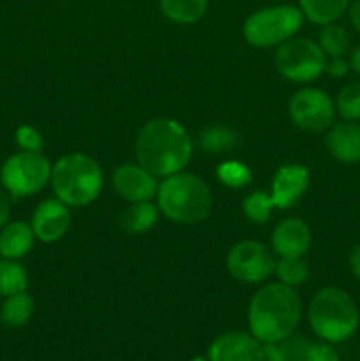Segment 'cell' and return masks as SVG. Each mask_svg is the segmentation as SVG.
I'll use <instances>...</instances> for the list:
<instances>
[{
    "instance_id": "1",
    "label": "cell",
    "mask_w": 360,
    "mask_h": 361,
    "mask_svg": "<svg viewBox=\"0 0 360 361\" xmlns=\"http://www.w3.org/2000/svg\"><path fill=\"white\" fill-rule=\"evenodd\" d=\"M136 157L140 166L154 176H172L189 164L193 141L175 120H152L138 134Z\"/></svg>"
},
{
    "instance_id": "2",
    "label": "cell",
    "mask_w": 360,
    "mask_h": 361,
    "mask_svg": "<svg viewBox=\"0 0 360 361\" xmlns=\"http://www.w3.org/2000/svg\"><path fill=\"white\" fill-rule=\"evenodd\" d=\"M302 317L299 295L286 284H268L249 305L251 335L265 344H279L293 335Z\"/></svg>"
},
{
    "instance_id": "3",
    "label": "cell",
    "mask_w": 360,
    "mask_h": 361,
    "mask_svg": "<svg viewBox=\"0 0 360 361\" xmlns=\"http://www.w3.org/2000/svg\"><path fill=\"white\" fill-rule=\"evenodd\" d=\"M159 208L172 221L194 224L210 214L212 196L207 183L191 173L166 176L157 189Z\"/></svg>"
},
{
    "instance_id": "4",
    "label": "cell",
    "mask_w": 360,
    "mask_h": 361,
    "mask_svg": "<svg viewBox=\"0 0 360 361\" xmlns=\"http://www.w3.org/2000/svg\"><path fill=\"white\" fill-rule=\"evenodd\" d=\"M53 190L62 203L83 207L97 200L102 190V171L97 162L83 154L59 159L49 176Z\"/></svg>"
},
{
    "instance_id": "5",
    "label": "cell",
    "mask_w": 360,
    "mask_h": 361,
    "mask_svg": "<svg viewBox=\"0 0 360 361\" xmlns=\"http://www.w3.org/2000/svg\"><path fill=\"white\" fill-rule=\"evenodd\" d=\"M309 324L325 342L348 341L359 328V309L342 289L325 288L309 305Z\"/></svg>"
},
{
    "instance_id": "6",
    "label": "cell",
    "mask_w": 360,
    "mask_h": 361,
    "mask_svg": "<svg viewBox=\"0 0 360 361\" xmlns=\"http://www.w3.org/2000/svg\"><path fill=\"white\" fill-rule=\"evenodd\" d=\"M304 13L295 6H274L251 14L244 25L247 42L258 48L281 44L302 27Z\"/></svg>"
},
{
    "instance_id": "7",
    "label": "cell",
    "mask_w": 360,
    "mask_h": 361,
    "mask_svg": "<svg viewBox=\"0 0 360 361\" xmlns=\"http://www.w3.org/2000/svg\"><path fill=\"white\" fill-rule=\"evenodd\" d=\"M52 164L41 152H18L4 162L0 182L13 197L34 196L49 182Z\"/></svg>"
},
{
    "instance_id": "8",
    "label": "cell",
    "mask_w": 360,
    "mask_h": 361,
    "mask_svg": "<svg viewBox=\"0 0 360 361\" xmlns=\"http://www.w3.org/2000/svg\"><path fill=\"white\" fill-rule=\"evenodd\" d=\"M275 67L289 81L306 83L320 76L327 66V55L309 39H288L275 51Z\"/></svg>"
},
{
    "instance_id": "9",
    "label": "cell",
    "mask_w": 360,
    "mask_h": 361,
    "mask_svg": "<svg viewBox=\"0 0 360 361\" xmlns=\"http://www.w3.org/2000/svg\"><path fill=\"white\" fill-rule=\"evenodd\" d=\"M226 264L232 277L246 284L265 281L272 271H275L274 257L260 242H240L233 245Z\"/></svg>"
},
{
    "instance_id": "10",
    "label": "cell",
    "mask_w": 360,
    "mask_h": 361,
    "mask_svg": "<svg viewBox=\"0 0 360 361\" xmlns=\"http://www.w3.org/2000/svg\"><path fill=\"white\" fill-rule=\"evenodd\" d=\"M292 120L307 133H321L334 122L335 108L332 99L318 88H304L289 101Z\"/></svg>"
},
{
    "instance_id": "11",
    "label": "cell",
    "mask_w": 360,
    "mask_h": 361,
    "mask_svg": "<svg viewBox=\"0 0 360 361\" xmlns=\"http://www.w3.org/2000/svg\"><path fill=\"white\" fill-rule=\"evenodd\" d=\"M71 214L67 204L60 200H46L35 208L32 215V229L35 238L44 243L56 242L69 229Z\"/></svg>"
},
{
    "instance_id": "12",
    "label": "cell",
    "mask_w": 360,
    "mask_h": 361,
    "mask_svg": "<svg viewBox=\"0 0 360 361\" xmlns=\"http://www.w3.org/2000/svg\"><path fill=\"white\" fill-rule=\"evenodd\" d=\"M113 187L124 200L131 201V203L148 201L157 194L155 176L147 171L143 166H120L113 175Z\"/></svg>"
},
{
    "instance_id": "13",
    "label": "cell",
    "mask_w": 360,
    "mask_h": 361,
    "mask_svg": "<svg viewBox=\"0 0 360 361\" xmlns=\"http://www.w3.org/2000/svg\"><path fill=\"white\" fill-rule=\"evenodd\" d=\"M309 185V171L300 164L282 166L272 182V201L277 208H289L304 196Z\"/></svg>"
},
{
    "instance_id": "14",
    "label": "cell",
    "mask_w": 360,
    "mask_h": 361,
    "mask_svg": "<svg viewBox=\"0 0 360 361\" xmlns=\"http://www.w3.org/2000/svg\"><path fill=\"white\" fill-rule=\"evenodd\" d=\"M260 341L244 331L221 335L208 348V361H254Z\"/></svg>"
},
{
    "instance_id": "15",
    "label": "cell",
    "mask_w": 360,
    "mask_h": 361,
    "mask_svg": "<svg viewBox=\"0 0 360 361\" xmlns=\"http://www.w3.org/2000/svg\"><path fill=\"white\" fill-rule=\"evenodd\" d=\"M311 243V231L300 219H286L272 233V247L281 257L304 256Z\"/></svg>"
},
{
    "instance_id": "16",
    "label": "cell",
    "mask_w": 360,
    "mask_h": 361,
    "mask_svg": "<svg viewBox=\"0 0 360 361\" xmlns=\"http://www.w3.org/2000/svg\"><path fill=\"white\" fill-rule=\"evenodd\" d=\"M327 147L330 154L341 162L360 161V126L359 123L346 120V122L335 123L327 136Z\"/></svg>"
},
{
    "instance_id": "17",
    "label": "cell",
    "mask_w": 360,
    "mask_h": 361,
    "mask_svg": "<svg viewBox=\"0 0 360 361\" xmlns=\"http://www.w3.org/2000/svg\"><path fill=\"white\" fill-rule=\"evenodd\" d=\"M34 229L25 222L16 221L4 226L0 233V256L6 259H20L34 247Z\"/></svg>"
},
{
    "instance_id": "18",
    "label": "cell",
    "mask_w": 360,
    "mask_h": 361,
    "mask_svg": "<svg viewBox=\"0 0 360 361\" xmlns=\"http://www.w3.org/2000/svg\"><path fill=\"white\" fill-rule=\"evenodd\" d=\"M208 0H161V11L168 20L180 25L196 23L207 13Z\"/></svg>"
},
{
    "instance_id": "19",
    "label": "cell",
    "mask_w": 360,
    "mask_h": 361,
    "mask_svg": "<svg viewBox=\"0 0 360 361\" xmlns=\"http://www.w3.org/2000/svg\"><path fill=\"white\" fill-rule=\"evenodd\" d=\"M299 2L304 16L318 25L334 23L349 6V0H299Z\"/></svg>"
},
{
    "instance_id": "20",
    "label": "cell",
    "mask_w": 360,
    "mask_h": 361,
    "mask_svg": "<svg viewBox=\"0 0 360 361\" xmlns=\"http://www.w3.org/2000/svg\"><path fill=\"white\" fill-rule=\"evenodd\" d=\"M34 312V302L27 293H18V295L7 296L0 309V321L7 328H21L30 321Z\"/></svg>"
},
{
    "instance_id": "21",
    "label": "cell",
    "mask_w": 360,
    "mask_h": 361,
    "mask_svg": "<svg viewBox=\"0 0 360 361\" xmlns=\"http://www.w3.org/2000/svg\"><path fill=\"white\" fill-rule=\"evenodd\" d=\"M159 212L148 201L133 203L122 215V226L129 233H145L157 222Z\"/></svg>"
},
{
    "instance_id": "22",
    "label": "cell",
    "mask_w": 360,
    "mask_h": 361,
    "mask_svg": "<svg viewBox=\"0 0 360 361\" xmlns=\"http://www.w3.org/2000/svg\"><path fill=\"white\" fill-rule=\"evenodd\" d=\"M27 270L16 259L0 261V296H13L27 291Z\"/></svg>"
},
{
    "instance_id": "23",
    "label": "cell",
    "mask_w": 360,
    "mask_h": 361,
    "mask_svg": "<svg viewBox=\"0 0 360 361\" xmlns=\"http://www.w3.org/2000/svg\"><path fill=\"white\" fill-rule=\"evenodd\" d=\"M200 147L210 154H221V152L232 150L239 143V136L232 129L226 127H208L200 134Z\"/></svg>"
},
{
    "instance_id": "24",
    "label": "cell",
    "mask_w": 360,
    "mask_h": 361,
    "mask_svg": "<svg viewBox=\"0 0 360 361\" xmlns=\"http://www.w3.org/2000/svg\"><path fill=\"white\" fill-rule=\"evenodd\" d=\"M320 48L323 49L325 55L330 59H337V56H344L349 49V39L344 28L337 27V25H325L320 32Z\"/></svg>"
},
{
    "instance_id": "25",
    "label": "cell",
    "mask_w": 360,
    "mask_h": 361,
    "mask_svg": "<svg viewBox=\"0 0 360 361\" xmlns=\"http://www.w3.org/2000/svg\"><path fill=\"white\" fill-rule=\"evenodd\" d=\"M275 274L286 286H299L307 281L309 277V268L307 263L300 257H282L279 263H275Z\"/></svg>"
},
{
    "instance_id": "26",
    "label": "cell",
    "mask_w": 360,
    "mask_h": 361,
    "mask_svg": "<svg viewBox=\"0 0 360 361\" xmlns=\"http://www.w3.org/2000/svg\"><path fill=\"white\" fill-rule=\"evenodd\" d=\"M242 208L244 214H246V217L251 222H254V224H265L270 219L272 210H274V201H272L270 196L258 190V192H253L251 196L246 197Z\"/></svg>"
},
{
    "instance_id": "27",
    "label": "cell",
    "mask_w": 360,
    "mask_h": 361,
    "mask_svg": "<svg viewBox=\"0 0 360 361\" xmlns=\"http://www.w3.org/2000/svg\"><path fill=\"white\" fill-rule=\"evenodd\" d=\"M217 178L221 180L224 185L239 189V187L247 185L253 178V173L246 164L239 161H226L217 168Z\"/></svg>"
},
{
    "instance_id": "28",
    "label": "cell",
    "mask_w": 360,
    "mask_h": 361,
    "mask_svg": "<svg viewBox=\"0 0 360 361\" xmlns=\"http://www.w3.org/2000/svg\"><path fill=\"white\" fill-rule=\"evenodd\" d=\"M337 109L344 120H360V83H352L342 88L337 97Z\"/></svg>"
},
{
    "instance_id": "29",
    "label": "cell",
    "mask_w": 360,
    "mask_h": 361,
    "mask_svg": "<svg viewBox=\"0 0 360 361\" xmlns=\"http://www.w3.org/2000/svg\"><path fill=\"white\" fill-rule=\"evenodd\" d=\"M309 344L311 342H307L306 338L289 335L288 338L279 342V348H281L282 356H284L286 361H306Z\"/></svg>"
},
{
    "instance_id": "30",
    "label": "cell",
    "mask_w": 360,
    "mask_h": 361,
    "mask_svg": "<svg viewBox=\"0 0 360 361\" xmlns=\"http://www.w3.org/2000/svg\"><path fill=\"white\" fill-rule=\"evenodd\" d=\"M16 143L23 152H41L44 147L41 133L32 126H21L16 129Z\"/></svg>"
},
{
    "instance_id": "31",
    "label": "cell",
    "mask_w": 360,
    "mask_h": 361,
    "mask_svg": "<svg viewBox=\"0 0 360 361\" xmlns=\"http://www.w3.org/2000/svg\"><path fill=\"white\" fill-rule=\"evenodd\" d=\"M306 361H341V360H339L337 351H335L330 344H325V342H314V344H309Z\"/></svg>"
},
{
    "instance_id": "32",
    "label": "cell",
    "mask_w": 360,
    "mask_h": 361,
    "mask_svg": "<svg viewBox=\"0 0 360 361\" xmlns=\"http://www.w3.org/2000/svg\"><path fill=\"white\" fill-rule=\"evenodd\" d=\"M254 361H286V360L284 356H282L281 348H279L277 344H265V342H261Z\"/></svg>"
},
{
    "instance_id": "33",
    "label": "cell",
    "mask_w": 360,
    "mask_h": 361,
    "mask_svg": "<svg viewBox=\"0 0 360 361\" xmlns=\"http://www.w3.org/2000/svg\"><path fill=\"white\" fill-rule=\"evenodd\" d=\"M325 71H327L330 76L341 78V76H346V74H348L349 63L346 62L342 56H337V59H332L330 62H327V66H325Z\"/></svg>"
},
{
    "instance_id": "34",
    "label": "cell",
    "mask_w": 360,
    "mask_h": 361,
    "mask_svg": "<svg viewBox=\"0 0 360 361\" xmlns=\"http://www.w3.org/2000/svg\"><path fill=\"white\" fill-rule=\"evenodd\" d=\"M9 217H11L9 192H7L6 189H2V187H0V228H4V226L9 222Z\"/></svg>"
},
{
    "instance_id": "35",
    "label": "cell",
    "mask_w": 360,
    "mask_h": 361,
    "mask_svg": "<svg viewBox=\"0 0 360 361\" xmlns=\"http://www.w3.org/2000/svg\"><path fill=\"white\" fill-rule=\"evenodd\" d=\"M349 270L360 281V245L355 247L349 254Z\"/></svg>"
},
{
    "instance_id": "36",
    "label": "cell",
    "mask_w": 360,
    "mask_h": 361,
    "mask_svg": "<svg viewBox=\"0 0 360 361\" xmlns=\"http://www.w3.org/2000/svg\"><path fill=\"white\" fill-rule=\"evenodd\" d=\"M349 20H352V25L360 32V0H355L349 7Z\"/></svg>"
},
{
    "instance_id": "37",
    "label": "cell",
    "mask_w": 360,
    "mask_h": 361,
    "mask_svg": "<svg viewBox=\"0 0 360 361\" xmlns=\"http://www.w3.org/2000/svg\"><path fill=\"white\" fill-rule=\"evenodd\" d=\"M349 66H352L353 71H355V73L360 76V46L355 49V51L352 53V59H349Z\"/></svg>"
},
{
    "instance_id": "38",
    "label": "cell",
    "mask_w": 360,
    "mask_h": 361,
    "mask_svg": "<svg viewBox=\"0 0 360 361\" xmlns=\"http://www.w3.org/2000/svg\"><path fill=\"white\" fill-rule=\"evenodd\" d=\"M191 361H208V360H205L203 356H198V358H193Z\"/></svg>"
}]
</instances>
